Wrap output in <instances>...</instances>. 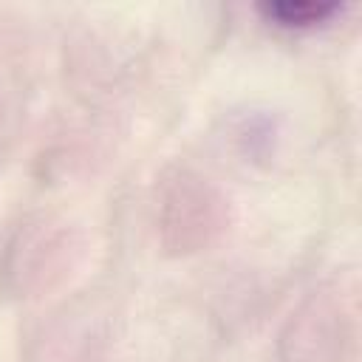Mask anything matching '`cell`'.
I'll list each match as a JSON object with an SVG mask.
<instances>
[{"instance_id": "277c9868", "label": "cell", "mask_w": 362, "mask_h": 362, "mask_svg": "<svg viewBox=\"0 0 362 362\" xmlns=\"http://www.w3.org/2000/svg\"><path fill=\"white\" fill-rule=\"evenodd\" d=\"M339 11L342 6L334 0H266L257 6V14L266 23L277 28H288V31L320 28L331 23Z\"/></svg>"}, {"instance_id": "7a4b0ae2", "label": "cell", "mask_w": 362, "mask_h": 362, "mask_svg": "<svg viewBox=\"0 0 362 362\" xmlns=\"http://www.w3.org/2000/svg\"><path fill=\"white\" fill-rule=\"evenodd\" d=\"M76 255L74 235L68 223L54 218H31L17 226L3 249L0 277L11 294L28 297L48 291L65 277Z\"/></svg>"}, {"instance_id": "3957f363", "label": "cell", "mask_w": 362, "mask_h": 362, "mask_svg": "<svg viewBox=\"0 0 362 362\" xmlns=\"http://www.w3.org/2000/svg\"><path fill=\"white\" fill-rule=\"evenodd\" d=\"M354 339V311H345L337 291L314 294L291 320L283 337V362H339Z\"/></svg>"}, {"instance_id": "6da1fadb", "label": "cell", "mask_w": 362, "mask_h": 362, "mask_svg": "<svg viewBox=\"0 0 362 362\" xmlns=\"http://www.w3.org/2000/svg\"><path fill=\"white\" fill-rule=\"evenodd\" d=\"M156 223L161 246L173 255L209 249L229 223V201L221 187L192 167H170L158 181Z\"/></svg>"}]
</instances>
